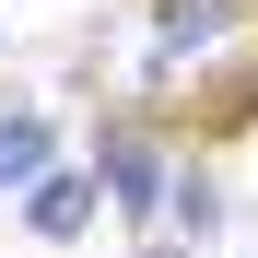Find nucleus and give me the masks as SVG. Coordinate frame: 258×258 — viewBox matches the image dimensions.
<instances>
[{
	"mask_svg": "<svg viewBox=\"0 0 258 258\" xmlns=\"http://www.w3.org/2000/svg\"><path fill=\"white\" fill-rule=\"evenodd\" d=\"M94 176H106V200L129 211V223H153V200H164V164H153L141 141H106V164H94Z\"/></svg>",
	"mask_w": 258,
	"mask_h": 258,
	"instance_id": "3",
	"label": "nucleus"
},
{
	"mask_svg": "<svg viewBox=\"0 0 258 258\" xmlns=\"http://www.w3.org/2000/svg\"><path fill=\"white\" fill-rule=\"evenodd\" d=\"M82 223H94V176H71V164H47V176H35L24 188V235H82Z\"/></svg>",
	"mask_w": 258,
	"mask_h": 258,
	"instance_id": "2",
	"label": "nucleus"
},
{
	"mask_svg": "<svg viewBox=\"0 0 258 258\" xmlns=\"http://www.w3.org/2000/svg\"><path fill=\"white\" fill-rule=\"evenodd\" d=\"M47 164H59V129H47V117H0V188L24 200Z\"/></svg>",
	"mask_w": 258,
	"mask_h": 258,
	"instance_id": "4",
	"label": "nucleus"
},
{
	"mask_svg": "<svg viewBox=\"0 0 258 258\" xmlns=\"http://www.w3.org/2000/svg\"><path fill=\"white\" fill-rule=\"evenodd\" d=\"M211 47H223V0H164L153 12V71H188Z\"/></svg>",
	"mask_w": 258,
	"mask_h": 258,
	"instance_id": "1",
	"label": "nucleus"
}]
</instances>
